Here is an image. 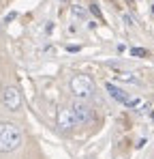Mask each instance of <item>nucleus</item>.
Listing matches in <instances>:
<instances>
[{"mask_svg": "<svg viewBox=\"0 0 154 159\" xmlns=\"http://www.w3.org/2000/svg\"><path fill=\"white\" fill-rule=\"evenodd\" d=\"M22 144V131L13 123H0V153H11L19 148Z\"/></svg>", "mask_w": 154, "mask_h": 159, "instance_id": "nucleus-1", "label": "nucleus"}, {"mask_svg": "<svg viewBox=\"0 0 154 159\" xmlns=\"http://www.w3.org/2000/svg\"><path fill=\"white\" fill-rule=\"evenodd\" d=\"M71 93L77 99H88L94 93V80L90 75H75L71 80Z\"/></svg>", "mask_w": 154, "mask_h": 159, "instance_id": "nucleus-2", "label": "nucleus"}, {"mask_svg": "<svg viewBox=\"0 0 154 159\" xmlns=\"http://www.w3.org/2000/svg\"><path fill=\"white\" fill-rule=\"evenodd\" d=\"M2 106L6 107L9 112H19L22 107V95L15 86H6L2 90Z\"/></svg>", "mask_w": 154, "mask_h": 159, "instance_id": "nucleus-3", "label": "nucleus"}, {"mask_svg": "<svg viewBox=\"0 0 154 159\" xmlns=\"http://www.w3.org/2000/svg\"><path fill=\"white\" fill-rule=\"evenodd\" d=\"M71 110H73V114H75L77 125H88V123H92V110H90L88 103H83V99L73 101Z\"/></svg>", "mask_w": 154, "mask_h": 159, "instance_id": "nucleus-4", "label": "nucleus"}, {"mask_svg": "<svg viewBox=\"0 0 154 159\" xmlns=\"http://www.w3.org/2000/svg\"><path fill=\"white\" fill-rule=\"evenodd\" d=\"M56 125H58L62 131H66V129H73V127L77 125L73 110H71V107H60V110H58V114H56Z\"/></svg>", "mask_w": 154, "mask_h": 159, "instance_id": "nucleus-5", "label": "nucleus"}, {"mask_svg": "<svg viewBox=\"0 0 154 159\" xmlns=\"http://www.w3.org/2000/svg\"><path fill=\"white\" fill-rule=\"evenodd\" d=\"M105 88L111 93V97H113V99H118V101H122V103H128V101H130V99L126 97V93H124V90H120V88H116L113 84H107Z\"/></svg>", "mask_w": 154, "mask_h": 159, "instance_id": "nucleus-6", "label": "nucleus"}, {"mask_svg": "<svg viewBox=\"0 0 154 159\" xmlns=\"http://www.w3.org/2000/svg\"><path fill=\"white\" fill-rule=\"evenodd\" d=\"M116 78H118V80H122V82H133V84L137 82V80H135L133 75H130V73H122V71H120V73H118Z\"/></svg>", "mask_w": 154, "mask_h": 159, "instance_id": "nucleus-7", "label": "nucleus"}, {"mask_svg": "<svg viewBox=\"0 0 154 159\" xmlns=\"http://www.w3.org/2000/svg\"><path fill=\"white\" fill-rule=\"evenodd\" d=\"M130 54H133V56H146V50H141V48H133V50H130Z\"/></svg>", "mask_w": 154, "mask_h": 159, "instance_id": "nucleus-8", "label": "nucleus"}, {"mask_svg": "<svg viewBox=\"0 0 154 159\" xmlns=\"http://www.w3.org/2000/svg\"><path fill=\"white\" fill-rule=\"evenodd\" d=\"M73 13H75L77 17H86V11H83L81 7H73Z\"/></svg>", "mask_w": 154, "mask_h": 159, "instance_id": "nucleus-9", "label": "nucleus"}, {"mask_svg": "<svg viewBox=\"0 0 154 159\" xmlns=\"http://www.w3.org/2000/svg\"><path fill=\"white\" fill-rule=\"evenodd\" d=\"M90 11H92V13H94L96 17H101V9H99L96 4H92V7H90Z\"/></svg>", "mask_w": 154, "mask_h": 159, "instance_id": "nucleus-10", "label": "nucleus"}, {"mask_svg": "<svg viewBox=\"0 0 154 159\" xmlns=\"http://www.w3.org/2000/svg\"><path fill=\"white\" fill-rule=\"evenodd\" d=\"M152 11H154V9H152Z\"/></svg>", "mask_w": 154, "mask_h": 159, "instance_id": "nucleus-11", "label": "nucleus"}]
</instances>
